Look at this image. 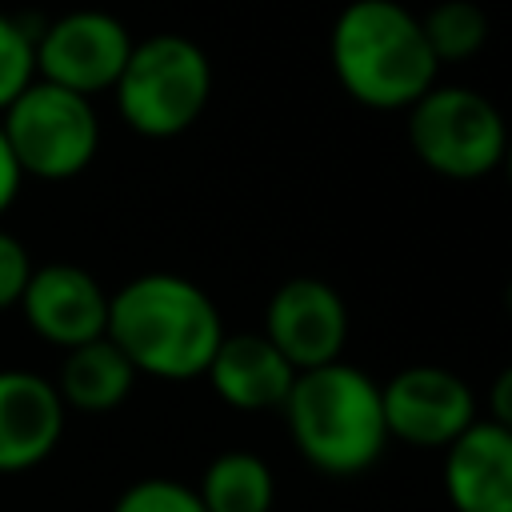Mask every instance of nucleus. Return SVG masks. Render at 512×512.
Returning <instances> with one entry per match:
<instances>
[{
  "label": "nucleus",
  "instance_id": "20",
  "mask_svg": "<svg viewBox=\"0 0 512 512\" xmlns=\"http://www.w3.org/2000/svg\"><path fill=\"white\" fill-rule=\"evenodd\" d=\"M20 184H24V172H20V164H16L12 148H8V136H4V128H0V216L12 208Z\"/></svg>",
  "mask_w": 512,
  "mask_h": 512
},
{
  "label": "nucleus",
  "instance_id": "9",
  "mask_svg": "<svg viewBox=\"0 0 512 512\" xmlns=\"http://www.w3.org/2000/svg\"><path fill=\"white\" fill-rule=\"evenodd\" d=\"M264 336L276 344V352L296 372L344 360L348 304H344V296L328 280H320V276H292L268 300Z\"/></svg>",
  "mask_w": 512,
  "mask_h": 512
},
{
  "label": "nucleus",
  "instance_id": "13",
  "mask_svg": "<svg viewBox=\"0 0 512 512\" xmlns=\"http://www.w3.org/2000/svg\"><path fill=\"white\" fill-rule=\"evenodd\" d=\"M204 376L224 404L240 412H272L284 404L296 368L276 352L264 332H224Z\"/></svg>",
  "mask_w": 512,
  "mask_h": 512
},
{
  "label": "nucleus",
  "instance_id": "15",
  "mask_svg": "<svg viewBox=\"0 0 512 512\" xmlns=\"http://www.w3.org/2000/svg\"><path fill=\"white\" fill-rule=\"evenodd\" d=\"M196 496L204 512H272L276 480H272V468L256 452L232 448V452H220L204 468Z\"/></svg>",
  "mask_w": 512,
  "mask_h": 512
},
{
  "label": "nucleus",
  "instance_id": "11",
  "mask_svg": "<svg viewBox=\"0 0 512 512\" xmlns=\"http://www.w3.org/2000/svg\"><path fill=\"white\" fill-rule=\"evenodd\" d=\"M444 492L456 512H512V432L472 420L444 448Z\"/></svg>",
  "mask_w": 512,
  "mask_h": 512
},
{
  "label": "nucleus",
  "instance_id": "2",
  "mask_svg": "<svg viewBox=\"0 0 512 512\" xmlns=\"http://www.w3.org/2000/svg\"><path fill=\"white\" fill-rule=\"evenodd\" d=\"M336 84L364 108H412L440 76L420 16L400 0H348L328 36Z\"/></svg>",
  "mask_w": 512,
  "mask_h": 512
},
{
  "label": "nucleus",
  "instance_id": "1",
  "mask_svg": "<svg viewBox=\"0 0 512 512\" xmlns=\"http://www.w3.org/2000/svg\"><path fill=\"white\" fill-rule=\"evenodd\" d=\"M104 336L128 356L136 376L192 380L204 376L224 320L212 296L176 272H144L108 296Z\"/></svg>",
  "mask_w": 512,
  "mask_h": 512
},
{
  "label": "nucleus",
  "instance_id": "4",
  "mask_svg": "<svg viewBox=\"0 0 512 512\" xmlns=\"http://www.w3.org/2000/svg\"><path fill=\"white\" fill-rule=\"evenodd\" d=\"M120 120L148 136L172 140L188 132L212 96V64L204 48L180 32L132 40V52L112 84Z\"/></svg>",
  "mask_w": 512,
  "mask_h": 512
},
{
  "label": "nucleus",
  "instance_id": "8",
  "mask_svg": "<svg viewBox=\"0 0 512 512\" xmlns=\"http://www.w3.org/2000/svg\"><path fill=\"white\" fill-rule=\"evenodd\" d=\"M380 404L388 440L416 448H448L472 420H480L472 388L440 364L400 368L388 384H380Z\"/></svg>",
  "mask_w": 512,
  "mask_h": 512
},
{
  "label": "nucleus",
  "instance_id": "19",
  "mask_svg": "<svg viewBox=\"0 0 512 512\" xmlns=\"http://www.w3.org/2000/svg\"><path fill=\"white\" fill-rule=\"evenodd\" d=\"M32 268H36V264H32L28 248H24L12 232H4V228H0V312L20 304V296H24V284H28Z\"/></svg>",
  "mask_w": 512,
  "mask_h": 512
},
{
  "label": "nucleus",
  "instance_id": "5",
  "mask_svg": "<svg viewBox=\"0 0 512 512\" xmlns=\"http://www.w3.org/2000/svg\"><path fill=\"white\" fill-rule=\"evenodd\" d=\"M408 144L436 176L480 180L500 168L508 128L484 92L464 84H432L408 108Z\"/></svg>",
  "mask_w": 512,
  "mask_h": 512
},
{
  "label": "nucleus",
  "instance_id": "3",
  "mask_svg": "<svg viewBox=\"0 0 512 512\" xmlns=\"http://www.w3.org/2000/svg\"><path fill=\"white\" fill-rule=\"evenodd\" d=\"M280 412L292 444L316 472L360 476L388 448L380 384L348 360L296 372Z\"/></svg>",
  "mask_w": 512,
  "mask_h": 512
},
{
  "label": "nucleus",
  "instance_id": "10",
  "mask_svg": "<svg viewBox=\"0 0 512 512\" xmlns=\"http://www.w3.org/2000/svg\"><path fill=\"white\" fill-rule=\"evenodd\" d=\"M16 308L24 312L28 328L40 340H48L64 352L84 344V340L104 336V328H108V292L80 264H40V268H32Z\"/></svg>",
  "mask_w": 512,
  "mask_h": 512
},
{
  "label": "nucleus",
  "instance_id": "7",
  "mask_svg": "<svg viewBox=\"0 0 512 512\" xmlns=\"http://www.w3.org/2000/svg\"><path fill=\"white\" fill-rule=\"evenodd\" d=\"M128 52L132 32L120 16L104 8H76L36 28V80L92 100L100 92H112Z\"/></svg>",
  "mask_w": 512,
  "mask_h": 512
},
{
  "label": "nucleus",
  "instance_id": "14",
  "mask_svg": "<svg viewBox=\"0 0 512 512\" xmlns=\"http://www.w3.org/2000/svg\"><path fill=\"white\" fill-rule=\"evenodd\" d=\"M132 384H136V368L108 336L68 348L52 380L64 408H76V412H112L116 404L128 400Z\"/></svg>",
  "mask_w": 512,
  "mask_h": 512
},
{
  "label": "nucleus",
  "instance_id": "16",
  "mask_svg": "<svg viewBox=\"0 0 512 512\" xmlns=\"http://www.w3.org/2000/svg\"><path fill=\"white\" fill-rule=\"evenodd\" d=\"M420 28L436 64L472 60L488 40V16L476 0H440L420 16Z\"/></svg>",
  "mask_w": 512,
  "mask_h": 512
},
{
  "label": "nucleus",
  "instance_id": "6",
  "mask_svg": "<svg viewBox=\"0 0 512 512\" xmlns=\"http://www.w3.org/2000/svg\"><path fill=\"white\" fill-rule=\"evenodd\" d=\"M0 128L20 172L36 180H72L100 148V116L92 100L48 80H32L0 112Z\"/></svg>",
  "mask_w": 512,
  "mask_h": 512
},
{
  "label": "nucleus",
  "instance_id": "18",
  "mask_svg": "<svg viewBox=\"0 0 512 512\" xmlns=\"http://www.w3.org/2000/svg\"><path fill=\"white\" fill-rule=\"evenodd\" d=\"M112 512H204L200 496L192 484L172 480V476H144L136 484H128Z\"/></svg>",
  "mask_w": 512,
  "mask_h": 512
},
{
  "label": "nucleus",
  "instance_id": "17",
  "mask_svg": "<svg viewBox=\"0 0 512 512\" xmlns=\"http://www.w3.org/2000/svg\"><path fill=\"white\" fill-rule=\"evenodd\" d=\"M36 80V28L24 16L0 12V112Z\"/></svg>",
  "mask_w": 512,
  "mask_h": 512
},
{
  "label": "nucleus",
  "instance_id": "12",
  "mask_svg": "<svg viewBox=\"0 0 512 512\" xmlns=\"http://www.w3.org/2000/svg\"><path fill=\"white\" fill-rule=\"evenodd\" d=\"M64 436V400L28 368H0V472L44 464Z\"/></svg>",
  "mask_w": 512,
  "mask_h": 512
}]
</instances>
